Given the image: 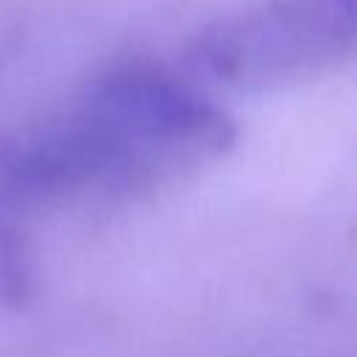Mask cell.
<instances>
[{"label": "cell", "mask_w": 357, "mask_h": 357, "mask_svg": "<svg viewBox=\"0 0 357 357\" xmlns=\"http://www.w3.org/2000/svg\"><path fill=\"white\" fill-rule=\"evenodd\" d=\"M231 142V117L181 70L117 64L0 131V209L142 195L220 159Z\"/></svg>", "instance_id": "obj_1"}, {"label": "cell", "mask_w": 357, "mask_h": 357, "mask_svg": "<svg viewBox=\"0 0 357 357\" xmlns=\"http://www.w3.org/2000/svg\"><path fill=\"white\" fill-rule=\"evenodd\" d=\"M357 0H248L204 28L181 53V73L201 86L276 89L349 61Z\"/></svg>", "instance_id": "obj_2"}]
</instances>
